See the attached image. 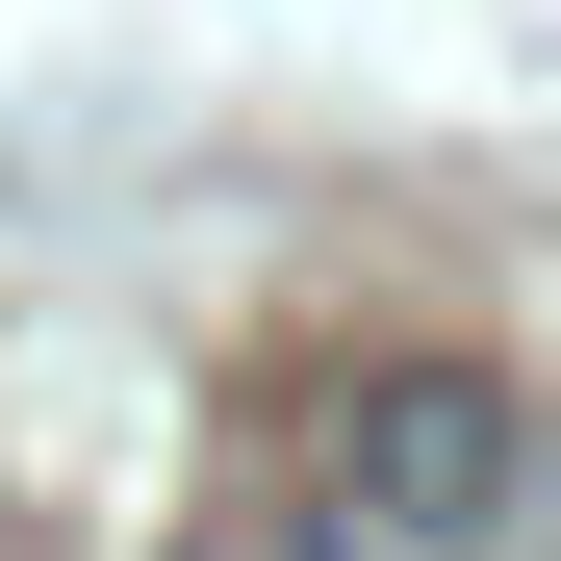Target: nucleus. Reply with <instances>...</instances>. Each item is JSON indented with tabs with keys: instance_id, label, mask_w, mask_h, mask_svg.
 <instances>
[{
	"instance_id": "1",
	"label": "nucleus",
	"mask_w": 561,
	"mask_h": 561,
	"mask_svg": "<svg viewBox=\"0 0 561 561\" xmlns=\"http://www.w3.org/2000/svg\"><path fill=\"white\" fill-rule=\"evenodd\" d=\"M511 383H459V357H409V383H357L332 409V536L357 561H459V536H511Z\"/></svg>"
}]
</instances>
